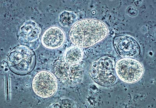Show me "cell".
I'll return each instance as SVG.
<instances>
[{"mask_svg": "<svg viewBox=\"0 0 156 108\" xmlns=\"http://www.w3.org/2000/svg\"><path fill=\"white\" fill-rule=\"evenodd\" d=\"M77 21V15L72 11H64L58 16V22L64 27H72Z\"/></svg>", "mask_w": 156, "mask_h": 108, "instance_id": "obj_11", "label": "cell"}, {"mask_svg": "<svg viewBox=\"0 0 156 108\" xmlns=\"http://www.w3.org/2000/svg\"><path fill=\"white\" fill-rule=\"evenodd\" d=\"M108 29L102 22L94 19L79 21L71 28V42L80 48H87L102 41L108 34Z\"/></svg>", "mask_w": 156, "mask_h": 108, "instance_id": "obj_1", "label": "cell"}, {"mask_svg": "<svg viewBox=\"0 0 156 108\" xmlns=\"http://www.w3.org/2000/svg\"><path fill=\"white\" fill-rule=\"evenodd\" d=\"M83 71L82 65L79 63L70 65L69 69V84H78L83 80Z\"/></svg>", "mask_w": 156, "mask_h": 108, "instance_id": "obj_12", "label": "cell"}, {"mask_svg": "<svg viewBox=\"0 0 156 108\" xmlns=\"http://www.w3.org/2000/svg\"><path fill=\"white\" fill-rule=\"evenodd\" d=\"M113 45L118 54L123 58L136 57L140 52V47L136 40L128 35L117 36L113 40Z\"/></svg>", "mask_w": 156, "mask_h": 108, "instance_id": "obj_7", "label": "cell"}, {"mask_svg": "<svg viewBox=\"0 0 156 108\" xmlns=\"http://www.w3.org/2000/svg\"><path fill=\"white\" fill-rule=\"evenodd\" d=\"M83 57V52L81 48L75 45L66 50L63 57L68 64L73 65L80 63Z\"/></svg>", "mask_w": 156, "mask_h": 108, "instance_id": "obj_10", "label": "cell"}, {"mask_svg": "<svg viewBox=\"0 0 156 108\" xmlns=\"http://www.w3.org/2000/svg\"><path fill=\"white\" fill-rule=\"evenodd\" d=\"M115 64L111 58L104 57L93 62L89 70L93 81L101 86L108 87L115 84L117 76Z\"/></svg>", "mask_w": 156, "mask_h": 108, "instance_id": "obj_3", "label": "cell"}, {"mask_svg": "<svg viewBox=\"0 0 156 108\" xmlns=\"http://www.w3.org/2000/svg\"><path fill=\"white\" fill-rule=\"evenodd\" d=\"M74 104L73 101L69 99H63L56 104L52 108H74Z\"/></svg>", "mask_w": 156, "mask_h": 108, "instance_id": "obj_13", "label": "cell"}, {"mask_svg": "<svg viewBox=\"0 0 156 108\" xmlns=\"http://www.w3.org/2000/svg\"><path fill=\"white\" fill-rule=\"evenodd\" d=\"M70 65L65 61L64 57H58L54 60L51 72L58 79L63 82L69 84V69Z\"/></svg>", "mask_w": 156, "mask_h": 108, "instance_id": "obj_9", "label": "cell"}, {"mask_svg": "<svg viewBox=\"0 0 156 108\" xmlns=\"http://www.w3.org/2000/svg\"><path fill=\"white\" fill-rule=\"evenodd\" d=\"M41 29L37 27L34 21L29 20L25 22L21 27L19 35V41L21 45L36 50L40 45L39 39Z\"/></svg>", "mask_w": 156, "mask_h": 108, "instance_id": "obj_6", "label": "cell"}, {"mask_svg": "<svg viewBox=\"0 0 156 108\" xmlns=\"http://www.w3.org/2000/svg\"><path fill=\"white\" fill-rule=\"evenodd\" d=\"M7 63L9 70L17 75H27L34 70L36 56L34 51L20 45L14 48L8 54Z\"/></svg>", "mask_w": 156, "mask_h": 108, "instance_id": "obj_2", "label": "cell"}, {"mask_svg": "<svg viewBox=\"0 0 156 108\" xmlns=\"http://www.w3.org/2000/svg\"><path fill=\"white\" fill-rule=\"evenodd\" d=\"M115 70L118 78L127 84L137 82L144 73V68L141 63L131 58H123L117 61Z\"/></svg>", "mask_w": 156, "mask_h": 108, "instance_id": "obj_4", "label": "cell"}, {"mask_svg": "<svg viewBox=\"0 0 156 108\" xmlns=\"http://www.w3.org/2000/svg\"><path fill=\"white\" fill-rule=\"evenodd\" d=\"M32 87L37 96L47 98L52 96L56 92L58 84L53 74L47 71H41L34 76Z\"/></svg>", "mask_w": 156, "mask_h": 108, "instance_id": "obj_5", "label": "cell"}, {"mask_svg": "<svg viewBox=\"0 0 156 108\" xmlns=\"http://www.w3.org/2000/svg\"><path fill=\"white\" fill-rule=\"evenodd\" d=\"M65 40L63 30L57 26H53L44 32L41 37V42L44 47L53 50L62 47Z\"/></svg>", "mask_w": 156, "mask_h": 108, "instance_id": "obj_8", "label": "cell"}]
</instances>
